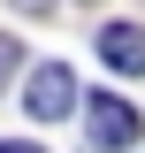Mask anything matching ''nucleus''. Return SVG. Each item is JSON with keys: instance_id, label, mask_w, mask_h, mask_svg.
Masks as SVG:
<instances>
[{"instance_id": "423d86ee", "label": "nucleus", "mask_w": 145, "mask_h": 153, "mask_svg": "<svg viewBox=\"0 0 145 153\" xmlns=\"http://www.w3.org/2000/svg\"><path fill=\"white\" fill-rule=\"evenodd\" d=\"M16 8H23V16H46V8H54V0H16Z\"/></svg>"}, {"instance_id": "20e7f679", "label": "nucleus", "mask_w": 145, "mask_h": 153, "mask_svg": "<svg viewBox=\"0 0 145 153\" xmlns=\"http://www.w3.org/2000/svg\"><path fill=\"white\" fill-rule=\"evenodd\" d=\"M16 61H23V46H16V31H0V84L16 76Z\"/></svg>"}, {"instance_id": "7ed1b4c3", "label": "nucleus", "mask_w": 145, "mask_h": 153, "mask_svg": "<svg viewBox=\"0 0 145 153\" xmlns=\"http://www.w3.org/2000/svg\"><path fill=\"white\" fill-rule=\"evenodd\" d=\"M99 61L115 76H145V23H107L99 31Z\"/></svg>"}, {"instance_id": "39448f33", "label": "nucleus", "mask_w": 145, "mask_h": 153, "mask_svg": "<svg viewBox=\"0 0 145 153\" xmlns=\"http://www.w3.org/2000/svg\"><path fill=\"white\" fill-rule=\"evenodd\" d=\"M0 153H38V146H31V138H0Z\"/></svg>"}, {"instance_id": "f257e3e1", "label": "nucleus", "mask_w": 145, "mask_h": 153, "mask_svg": "<svg viewBox=\"0 0 145 153\" xmlns=\"http://www.w3.org/2000/svg\"><path fill=\"white\" fill-rule=\"evenodd\" d=\"M84 130H92V153H130L145 138V123L122 92H84Z\"/></svg>"}, {"instance_id": "f03ea898", "label": "nucleus", "mask_w": 145, "mask_h": 153, "mask_svg": "<svg viewBox=\"0 0 145 153\" xmlns=\"http://www.w3.org/2000/svg\"><path fill=\"white\" fill-rule=\"evenodd\" d=\"M23 107H31L38 123L76 115V69H69V61H38V69L23 76Z\"/></svg>"}]
</instances>
